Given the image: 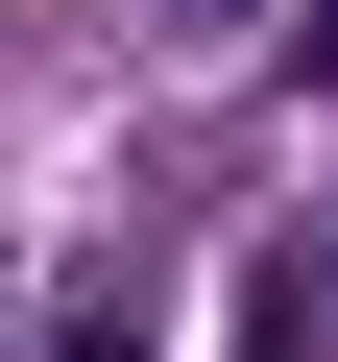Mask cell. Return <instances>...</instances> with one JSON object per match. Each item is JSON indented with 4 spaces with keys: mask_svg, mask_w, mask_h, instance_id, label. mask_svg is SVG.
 I'll return each mask as SVG.
<instances>
[{
    "mask_svg": "<svg viewBox=\"0 0 338 362\" xmlns=\"http://www.w3.org/2000/svg\"><path fill=\"white\" fill-rule=\"evenodd\" d=\"M49 362H145V338H121V314H73V338H49Z\"/></svg>",
    "mask_w": 338,
    "mask_h": 362,
    "instance_id": "6da1fadb",
    "label": "cell"
},
{
    "mask_svg": "<svg viewBox=\"0 0 338 362\" xmlns=\"http://www.w3.org/2000/svg\"><path fill=\"white\" fill-rule=\"evenodd\" d=\"M169 25H266V0H169Z\"/></svg>",
    "mask_w": 338,
    "mask_h": 362,
    "instance_id": "7a4b0ae2",
    "label": "cell"
},
{
    "mask_svg": "<svg viewBox=\"0 0 338 362\" xmlns=\"http://www.w3.org/2000/svg\"><path fill=\"white\" fill-rule=\"evenodd\" d=\"M290 49H314V73H338V0H314V25H290Z\"/></svg>",
    "mask_w": 338,
    "mask_h": 362,
    "instance_id": "3957f363",
    "label": "cell"
},
{
    "mask_svg": "<svg viewBox=\"0 0 338 362\" xmlns=\"http://www.w3.org/2000/svg\"><path fill=\"white\" fill-rule=\"evenodd\" d=\"M314 290H338V242H314Z\"/></svg>",
    "mask_w": 338,
    "mask_h": 362,
    "instance_id": "277c9868",
    "label": "cell"
}]
</instances>
